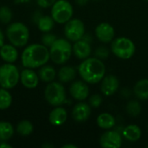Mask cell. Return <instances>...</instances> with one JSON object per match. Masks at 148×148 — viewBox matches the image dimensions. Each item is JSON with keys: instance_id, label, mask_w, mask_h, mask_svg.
Listing matches in <instances>:
<instances>
[{"instance_id": "6da1fadb", "label": "cell", "mask_w": 148, "mask_h": 148, "mask_svg": "<svg viewBox=\"0 0 148 148\" xmlns=\"http://www.w3.org/2000/svg\"><path fill=\"white\" fill-rule=\"evenodd\" d=\"M50 60L49 49L42 43L28 45L21 55V62L24 68L38 69Z\"/></svg>"}, {"instance_id": "7a4b0ae2", "label": "cell", "mask_w": 148, "mask_h": 148, "mask_svg": "<svg viewBox=\"0 0 148 148\" xmlns=\"http://www.w3.org/2000/svg\"><path fill=\"white\" fill-rule=\"evenodd\" d=\"M78 72L81 78L89 84H96L104 78L106 74V66L103 62L97 57H88L78 67Z\"/></svg>"}, {"instance_id": "3957f363", "label": "cell", "mask_w": 148, "mask_h": 148, "mask_svg": "<svg viewBox=\"0 0 148 148\" xmlns=\"http://www.w3.org/2000/svg\"><path fill=\"white\" fill-rule=\"evenodd\" d=\"M6 36L10 43L16 48H22L26 46L29 42V30L28 27L21 22L11 23L7 27Z\"/></svg>"}, {"instance_id": "277c9868", "label": "cell", "mask_w": 148, "mask_h": 148, "mask_svg": "<svg viewBox=\"0 0 148 148\" xmlns=\"http://www.w3.org/2000/svg\"><path fill=\"white\" fill-rule=\"evenodd\" d=\"M50 60L56 64H64L71 57L73 49L68 39L57 38L49 48Z\"/></svg>"}, {"instance_id": "5b68a950", "label": "cell", "mask_w": 148, "mask_h": 148, "mask_svg": "<svg viewBox=\"0 0 148 148\" xmlns=\"http://www.w3.org/2000/svg\"><path fill=\"white\" fill-rule=\"evenodd\" d=\"M20 82V72L13 63H4L0 66V86L6 89L15 88Z\"/></svg>"}, {"instance_id": "8992f818", "label": "cell", "mask_w": 148, "mask_h": 148, "mask_svg": "<svg viewBox=\"0 0 148 148\" xmlns=\"http://www.w3.org/2000/svg\"><path fill=\"white\" fill-rule=\"evenodd\" d=\"M66 90L62 83L51 82L44 89V98L53 107L62 106L66 101Z\"/></svg>"}, {"instance_id": "52a82bcc", "label": "cell", "mask_w": 148, "mask_h": 148, "mask_svg": "<svg viewBox=\"0 0 148 148\" xmlns=\"http://www.w3.org/2000/svg\"><path fill=\"white\" fill-rule=\"evenodd\" d=\"M135 44L132 40L127 37H117L112 41L111 43V51L117 57L128 60L135 53Z\"/></svg>"}, {"instance_id": "ba28073f", "label": "cell", "mask_w": 148, "mask_h": 148, "mask_svg": "<svg viewBox=\"0 0 148 148\" xmlns=\"http://www.w3.org/2000/svg\"><path fill=\"white\" fill-rule=\"evenodd\" d=\"M72 4L67 0H56L51 7V16L57 23H66L72 18Z\"/></svg>"}, {"instance_id": "9c48e42d", "label": "cell", "mask_w": 148, "mask_h": 148, "mask_svg": "<svg viewBox=\"0 0 148 148\" xmlns=\"http://www.w3.org/2000/svg\"><path fill=\"white\" fill-rule=\"evenodd\" d=\"M64 35L69 41L74 42L82 39L85 35V26L83 22L78 18H71L65 23Z\"/></svg>"}, {"instance_id": "30bf717a", "label": "cell", "mask_w": 148, "mask_h": 148, "mask_svg": "<svg viewBox=\"0 0 148 148\" xmlns=\"http://www.w3.org/2000/svg\"><path fill=\"white\" fill-rule=\"evenodd\" d=\"M121 143V135L118 132L110 129L105 132L100 138V145L104 148H119Z\"/></svg>"}, {"instance_id": "8fae6325", "label": "cell", "mask_w": 148, "mask_h": 148, "mask_svg": "<svg viewBox=\"0 0 148 148\" xmlns=\"http://www.w3.org/2000/svg\"><path fill=\"white\" fill-rule=\"evenodd\" d=\"M69 93L71 96L79 101L86 100L89 95V88L84 81H75L69 87Z\"/></svg>"}, {"instance_id": "7c38bea8", "label": "cell", "mask_w": 148, "mask_h": 148, "mask_svg": "<svg viewBox=\"0 0 148 148\" xmlns=\"http://www.w3.org/2000/svg\"><path fill=\"white\" fill-rule=\"evenodd\" d=\"M114 29L108 23H101L95 28V36L103 43L112 42L114 39Z\"/></svg>"}, {"instance_id": "4fadbf2b", "label": "cell", "mask_w": 148, "mask_h": 148, "mask_svg": "<svg viewBox=\"0 0 148 148\" xmlns=\"http://www.w3.org/2000/svg\"><path fill=\"white\" fill-rule=\"evenodd\" d=\"M39 76L36 72L34 71L33 69L25 68L23 70L20 72V82L22 85L29 89L36 88L39 83Z\"/></svg>"}, {"instance_id": "5bb4252c", "label": "cell", "mask_w": 148, "mask_h": 148, "mask_svg": "<svg viewBox=\"0 0 148 148\" xmlns=\"http://www.w3.org/2000/svg\"><path fill=\"white\" fill-rule=\"evenodd\" d=\"M120 87V82L119 79L113 75H109L107 76H104V78L101 80V93L106 96H112L114 95Z\"/></svg>"}, {"instance_id": "9a60e30c", "label": "cell", "mask_w": 148, "mask_h": 148, "mask_svg": "<svg viewBox=\"0 0 148 148\" xmlns=\"http://www.w3.org/2000/svg\"><path fill=\"white\" fill-rule=\"evenodd\" d=\"M91 107L85 102L77 103L72 109V118L76 122H85L88 120L91 114Z\"/></svg>"}, {"instance_id": "2e32d148", "label": "cell", "mask_w": 148, "mask_h": 148, "mask_svg": "<svg viewBox=\"0 0 148 148\" xmlns=\"http://www.w3.org/2000/svg\"><path fill=\"white\" fill-rule=\"evenodd\" d=\"M72 49L74 55L80 60L88 58L92 52L90 43L84 39H81L75 42V43L72 46Z\"/></svg>"}, {"instance_id": "e0dca14e", "label": "cell", "mask_w": 148, "mask_h": 148, "mask_svg": "<svg viewBox=\"0 0 148 148\" xmlns=\"http://www.w3.org/2000/svg\"><path fill=\"white\" fill-rule=\"evenodd\" d=\"M67 118H68L67 110L61 106L55 107L49 114V121L50 124L55 127H59L63 125L66 122Z\"/></svg>"}, {"instance_id": "ac0fdd59", "label": "cell", "mask_w": 148, "mask_h": 148, "mask_svg": "<svg viewBox=\"0 0 148 148\" xmlns=\"http://www.w3.org/2000/svg\"><path fill=\"white\" fill-rule=\"evenodd\" d=\"M0 57L8 63H14L18 58V51L16 47L10 44H3L0 47Z\"/></svg>"}, {"instance_id": "d6986e66", "label": "cell", "mask_w": 148, "mask_h": 148, "mask_svg": "<svg viewBox=\"0 0 148 148\" xmlns=\"http://www.w3.org/2000/svg\"><path fill=\"white\" fill-rule=\"evenodd\" d=\"M37 74H38L39 79L42 82H47V83L54 82V80L56 76V71L55 68L52 67L51 65H47V64L40 67Z\"/></svg>"}, {"instance_id": "ffe728a7", "label": "cell", "mask_w": 148, "mask_h": 148, "mask_svg": "<svg viewBox=\"0 0 148 148\" xmlns=\"http://www.w3.org/2000/svg\"><path fill=\"white\" fill-rule=\"evenodd\" d=\"M134 93L139 100H148V79H141L138 81L134 85Z\"/></svg>"}, {"instance_id": "44dd1931", "label": "cell", "mask_w": 148, "mask_h": 148, "mask_svg": "<svg viewBox=\"0 0 148 148\" xmlns=\"http://www.w3.org/2000/svg\"><path fill=\"white\" fill-rule=\"evenodd\" d=\"M57 76L61 82H70L75 80L76 76V70L71 66H63L59 69Z\"/></svg>"}, {"instance_id": "7402d4cb", "label": "cell", "mask_w": 148, "mask_h": 148, "mask_svg": "<svg viewBox=\"0 0 148 148\" xmlns=\"http://www.w3.org/2000/svg\"><path fill=\"white\" fill-rule=\"evenodd\" d=\"M122 134L127 140L131 141V142H135L140 139L142 132H141V129L140 128L139 126L133 124V125L127 126L124 129Z\"/></svg>"}, {"instance_id": "603a6c76", "label": "cell", "mask_w": 148, "mask_h": 148, "mask_svg": "<svg viewBox=\"0 0 148 148\" xmlns=\"http://www.w3.org/2000/svg\"><path fill=\"white\" fill-rule=\"evenodd\" d=\"M96 123H97L99 127H101L102 129L109 130V129H112L114 127L115 119L111 114L102 113L97 117Z\"/></svg>"}, {"instance_id": "cb8c5ba5", "label": "cell", "mask_w": 148, "mask_h": 148, "mask_svg": "<svg viewBox=\"0 0 148 148\" xmlns=\"http://www.w3.org/2000/svg\"><path fill=\"white\" fill-rule=\"evenodd\" d=\"M14 127L9 121H0V141H8L14 135Z\"/></svg>"}, {"instance_id": "d4e9b609", "label": "cell", "mask_w": 148, "mask_h": 148, "mask_svg": "<svg viewBox=\"0 0 148 148\" xmlns=\"http://www.w3.org/2000/svg\"><path fill=\"white\" fill-rule=\"evenodd\" d=\"M55 20L51 16H42L37 19V27L39 30L46 33L49 32L55 26Z\"/></svg>"}, {"instance_id": "484cf974", "label": "cell", "mask_w": 148, "mask_h": 148, "mask_svg": "<svg viewBox=\"0 0 148 148\" xmlns=\"http://www.w3.org/2000/svg\"><path fill=\"white\" fill-rule=\"evenodd\" d=\"M16 133L23 137H27L30 135L34 131V126L31 121L28 120H23L17 123L16 127Z\"/></svg>"}, {"instance_id": "4316f807", "label": "cell", "mask_w": 148, "mask_h": 148, "mask_svg": "<svg viewBox=\"0 0 148 148\" xmlns=\"http://www.w3.org/2000/svg\"><path fill=\"white\" fill-rule=\"evenodd\" d=\"M12 95L9 92V89L0 88V110L8 109L12 104Z\"/></svg>"}, {"instance_id": "83f0119b", "label": "cell", "mask_w": 148, "mask_h": 148, "mask_svg": "<svg viewBox=\"0 0 148 148\" xmlns=\"http://www.w3.org/2000/svg\"><path fill=\"white\" fill-rule=\"evenodd\" d=\"M126 110L127 114L132 117H137L141 113V105L136 100H131L127 102L126 106Z\"/></svg>"}, {"instance_id": "f1b7e54d", "label": "cell", "mask_w": 148, "mask_h": 148, "mask_svg": "<svg viewBox=\"0 0 148 148\" xmlns=\"http://www.w3.org/2000/svg\"><path fill=\"white\" fill-rule=\"evenodd\" d=\"M13 13L10 7L1 6L0 7V22L3 24H9L12 20Z\"/></svg>"}, {"instance_id": "f546056e", "label": "cell", "mask_w": 148, "mask_h": 148, "mask_svg": "<svg viewBox=\"0 0 148 148\" xmlns=\"http://www.w3.org/2000/svg\"><path fill=\"white\" fill-rule=\"evenodd\" d=\"M56 39H57V37H56V35L51 34V33H49V32H46V33L42 36V43L43 45H45L46 47L49 48V47L55 42V41H56Z\"/></svg>"}, {"instance_id": "4dcf8cb0", "label": "cell", "mask_w": 148, "mask_h": 148, "mask_svg": "<svg viewBox=\"0 0 148 148\" xmlns=\"http://www.w3.org/2000/svg\"><path fill=\"white\" fill-rule=\"evenodd\" d=\"M95 57L101 59V60H104V59H107L109 56V50L108 48L104 47V46H101V47H99L95 52Z\"/></svg>"}, {"instance_id": "1f68e13d", "label": "cell", "mask_w": 148, "mask_h": 148, "mask_svg": "<svg viewBox=\"0 0 148 148\" xmlns=\"http://www.w3.org/2000/svg\"><path fill=\"white\" fill-rule=\"evenodd\" d=\"M102 103V97L100 95H93L89 98V105L93 108H99Z\"/></svg>"}, {"instance_id": "d6a6232c", "label": "cell", "mask_w": 148, "mask_h": 148, "mask_svg": "<svg viewBox=\"0 0 148 148\" xmlns=\"http://www.w3.org/2000/svg\"><path fill=\"white\" fill-rule=\"evenodd\" d=\"M56 0H36V3L41 8H49L56 3Z\"/></svg>"}, {"instance_id": "836d02e7", "label": "cell", "mask_w": 148, "mask_h": 148, "mask_svg": "<svg viewBox=\"0 0 148 148\" xmlns=\"http://www.w3.org/2000/svg\"><path fill=\"white\" fill-rule=\"evenodd\" d=\"M0 148H11V145L8 144L7 141H0Z\"/></svg>"}, {"instance_id": "e575fe53", "label": "cell", "mask_w": 148, "mask_h": 148, "mask_svg": "<svg viewBox=\"0 0 148 148\" xmlns=\"http://www.w3.org/2000/svg\"><path fill=\"white\" fill-rule=\"evenodd\" d=\"M3 44H4V35L2 29H0V47H2Z\"/></svg>"}, {"instance_id": "d590c367", "label": "cell", "mask_w": 148, "mask_h": 148, "mask_svg": "<svg viewBox=\"0 0 148 148\" xmlns=\"http://www.w3.org/2000/svg\"><path fill=\"white\" fill-rule=\"evenodd\" d=\"M88 1L89 0H75V2H76V3L77 4H79V5H86L88 3Z\"/></svg>"}, {"instance_id": "8d00e7d4", "label": "cell", "mask_w": 148, "mask_h": 148, "mask_svg": "<svg viewBox=\"0 0 148 148\" xmlns=\"http://www.w3.org/2000/svg\"><path fill=\"white\" fill-rule=\"evenodd\" d=\"M77 147L75 146V145H72V144H67V145H64L62 148H76Z\"/></svg>"}, {"instance_id": "74e56055", "label": "cell", "mask_w": 148, "mask_h": 148, "mask_svg": "<svg viewBox=\"0 0 148 148\" xmlns=\"http://www.w3.org/2000/svg\"><path fill=\"white\" fill-rule=\"evenodd\" d=\"M147 1H148V0H147Z\"/></svg>"}, {"instance_id": "f35d334b", "label": "cell", "mask_w": 148, "mask_h": 148, "mask_svg": "<svg viewBox=\"0 0 148 148\" xmlns=\"http://www.w3.org/2000/svg\"><path fill=\"white\" fill-rule=\"evenodd\" d=\"M147 147H148V146H147Z\"/></svg>"}]
</instances>
